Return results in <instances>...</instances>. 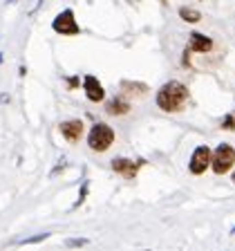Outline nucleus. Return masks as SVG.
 Wrapping results in <instances>:
<instances>
[{"instance_id":"obj_1","label":"nucleus","mask_w":235,"mask_h":251,"mask_svg":"<svg viewBox=\"0 0 235 251\" xmlns=\"http://www.w3.org/2000/svg\"><path fill=\"white\" fill-rule=\"evenodd\" d=\"M188 99H190L188 88L182 83V81H175V78H172V81H166L155 94L157 108L164 110V112H182V110L186 108Z\"/></svg>"},{"instance_id":"obj_2","label":"nucleus","mask_w":235,"mask_h":251,"mask_svg":"<svg viewBox=\"0 0 235 251\" xmlns=\"http://www.w3.org/2000/svg\"><path fill=\"white\" fill-rule=\"evenodd\" d=\"M115 139H117L115 128L103 124V121L94 124L88 132V146H90V151H94V152H105L115 144Z\"/></svg>"},{"instance_id":"obj_14","label":"nucleus","mask_w":235,"mask_h":251,"mask_svg":"<svg viewBox=\"0 0 235 251\" xmlns=\"http://www.w3.org/2000/svg\"><path fill=\"white\" fill-rule=\"evenodd\" d=\"M88 238H70V240H65V247L68 249H81V247L88 245Z\"/></svg>"},{"instance_id":"obj_12","label":"nucleus","mask_w":235,"mask_h":251,"mask_svg":"<svg viewBox=\"0 0 235 251\" xmlns=\"http://www.w3.org/2000/svg\"><path fill=\"white\" fill-rule=\"evenodd\" d=\"M179 18H182L184 23L195 25V23L202 21V14H199L197 9H193V7H179Z\"/></svg>"},{"instance_id":"obj_10","label":"nucleus","mask_w":235,"mask_h":251,"mask_svg":"<svg viewBox=\"0 0 235 251\" xmlns=\"http://www.w3.org/2000/svg\"><path fill=\"white\" fill-rule=\"evenodd\" d=\"M130 101H125L123 97H115V99H110L108 103H105V112L112 117H123L130 112Z\"/></svg>"},{"instance_id":"obj_6","label":"nucleus","mask_w":235,"mask_h":251,"mask_svg":"<svg viewBox=\"0 0 235 251\" xmlns=\"http://www.w3.org/2000/svg\"><path fill=\"white\" fill-rule=\"evenodd\" d=\"M213 164V151L209 146H197L190 155V162H188V171L193 175H204L206 168H211Z\"/></svg>"},{"instance_id":"obj_21","label":"nucleus","mask_w":235,"mask_h":251,"mask_svg":"<svg viewBox=\"0 0 235 251\" xmlns=\"http://www.w3.org/2000/svg\"><path fill=\"white\" fill-rule=\"evenodd\" d=\"M162 2H166V0H162Z\"/></svg>"},{"instance_id":"obj_15","label":"nucleus","mask_w":235,"mask_h":251,"mask_svg":"<svg viewBox=\"0 0 235 251\" xmlns=\"http://www.w3.org/2000/svg\"><path fill=\"white\" fill-rule=\"evenodd\" d=\"M88 188H90V182H88V179H85V182H83V186H81V191H78V200H76V202H74V206H72V209H78V206H81V204L85 202V198H88Z\"/></svg>"},{"instance_id":"obj_8","label":"nucleus","mask_w":235,"mask_h":251,"mask_svg":"<svg viewBox=\"0 0 235 251\" xmlns=\"http://www.w3.org/2000/svg\"><path fill=\"white\" fill-rule=\"evenodd\" d=\"M58 130H61L63 139H68L70 144H76V141H81V137L85 132V124L81 119H68V121H61Z\"/></svg>"},{"instance_id":"obj_4","label":"nucleus","mask_w":235,"mask_h":251,"mask_svg":"<svg viewBox=\"0 0 235 251\" xmlns=\"http://www.w3.org/2000/svg\"><path fill=\"white\" fill-rule=\"evenodd\" d=\"M52 29L61 36H78L81 34V27H78L72 9H63L61 14H56V18L52 21Z\"/></svg>"},{"instance_id":"obj_3","label":"nucleus","mask_w":235,"mask_h":251,"mask_svg":"<svg viewBox=\"0 0 235 251\" xmlns=\"http://www.w3.org/2000/svg\"><path fill=\"white\" fill-rule=\"evenodd\" d=\"M233 166H235V148L231 144H219L213 151V164H211L213 173L215 175H224Z\"/></svg>"},{"instance_id":"obj_18","label":"nucleus","mask_w":235,"mask_h":251,"mask_svg":"<svg viewBox=\"0 0 235 251\" xmlns=\"http://www.w3.org/2000/svg\"><path fill=\"white\" fill-rule=\"evenodd\" d=\"M14 2H18V0H5V5H14Z\"/></svg>"},{"instance_id":"obj_19","label":"nucleus","mask_w":235,"mask_h":251,"mask_svg":"<svg viewBox=\"0 0 235 251\" xmlns=\"http://www.w3.org/2000/svg\"><path fill=\"white\" fill-rule=\"evenodd\" d=\"M0 63H2V52H0Z\"/></svg>"},{"instance_id":"obj_17","label":"nucleus","mask_w":235,"mask_h":251,"mask_svg":"<svg viewBox=\"0 0 235 251\" xmlns=\"http://www.w3.org/2000/svg\"><path fill=\"white\" fill-rule=\"evenodd\" d=\"M78 81H81V78H78V76H70L68 78V88H76V85H78Z\"/></svg>"},{"instance_id":"obj_11","label":"nucleus","mask_w":235,"mask_h":251,"mask_svg":"<svg viewBox=\"0 0 235 251\" xmlns=\"http://www.w3.org/2000/svg\"><path fill=\"white\" fill-rule=\"evenodd\" d=\"M121 90L123 94H132V97H146L148 94V85L146 83H139V81H121Z\"/></svg>"},{"instance_id":"obj_13","label":"nucleus","mask_w":235,"mask_h":251,"mask_svg":"<svg viewBox=\"0 0 235 251\" xmlns=\"http://www.w3.org/2000/svg\"><path fill=\"white\" fill-rule=\"evenodd\" d=\"M52 233H38V235H31V238H25V240H21L18 245L21 247H25V245H36V242H43V240H47Z\"/></svg>"},{"instance_id":"obj_7","label":"nucleus","mask_w":235,"mask_h":251,"mask_svg":"<svg viewBox=\"0 0 235 251\" xmlns=\"http://www.w3.org/2000/svg\"><path fill=\"white\" fill-rule=\"evenodd\" d=\"M143 159H128V157H115L112 162H110V166H112V171L117 173V175H121V177L125 179H135L137 173H139V168L143 166Z\"/></svg>"},{"instance_id":"obj_5","label":"nucleus","mask_w":235,"mask_h":251,"mask_svg":"<svg viewBox=\"0 0 235 251\" xmlns=\"http://www.w3.org/2000/svg\"><path fill=\"white\" fill-rule=\"evenodd\" d=\"M213 50V38H209L206 34H199V31H193L190 36H188V45L184 50V65L190 63V54H209Z\"/></svg>"},{"instance_id":"obj_20","label":"nucleus","mask_w":235,"mask_h":251,"mask_svg":"<svg viewBox=\"0 0 235 251\" xmlns=\"http://www.w3.org/2000/svg\"><path fill=\"white\" fill-rule=\"evenodd\" d=\"M233 184H235V173H233Z\"/></svg>"},{"instance_id":"obj_9","label":"nucleus","mask_w":235,"mask_h":251,"mask_svg":"<svg viewBox=\"0 0 235 251\" xmlns=\"http://www.w3.org/2000/svg\"><path fill=\"white\" fill-rule=\"evenodd\" d=\"M83 90L88 101H92V103H101L105 99V88L101 85V81L94 74H85L83 76Z\"/></svg>"},{"instance_id":"obj_16","label":"nucleus","mask_w":235,"mask_h":251,"mask_svg":"<svg viewBox=\"0 0 235 251\" xmlns=\"http://www.w3.org/2000/svg\"><path fill=\"white\" fill-rule=\"evenodd\" d=\"M222 128H224V130H229V132H233L235 130V117L233 115H226L224 119H222Z\"/></svg>"}]
</instances>
